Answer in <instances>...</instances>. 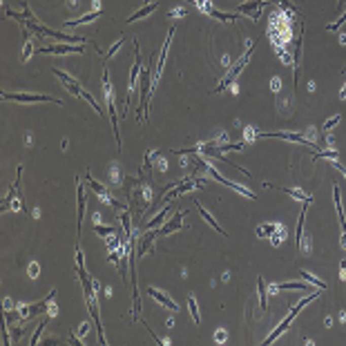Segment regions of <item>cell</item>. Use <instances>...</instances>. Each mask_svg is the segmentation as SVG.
Returning a JSON list of instances; mask_svg holds the SVG:
<instances>
[{
    "mask_svg": "<svg viewBox=\"0 0 346 346\" xmlns=\"http://www.w3.org/2000/svg\"><path fill=\"white\" fill-rule=\"evenodd\" d=\"M253 49H255V41H250L248 43V49H246V54L241 56V58L237 60V63H234L230 70H228V74L221 78V83L219 85H217L215 89H212V94H219V92H223V89H226L228 85H234V81H237V76L241 74V70L246 65H248V60H250V56H253Z\"/></svg>",
    "mask_w": 346,
    "mask_h": 346,
    "instance_id": "6da1fadb",
    "label": "cell"
},
{
    "mask_svg": "<svg viewBox=\"0 0 346 346\" xmlns=\"http://www.w3.org/2000/svg\"><path fill=\"white\" fill-rule=\"evenodd\" d=\"M317 295H320V293H317V290H315V293L306 295L304 299H299V301H297V306H295V308L288 313V317H286V320H284V322H282V324H279V326L275 328V331H272V333H270V335H268V337L264 339V344H272V342H275V339H279V337H282V335H284V333H286L288 328H290V324H293V320H295V317H297V313H299L301 308H304L306 304H310L313 299H317Z\"/></svg>",
    "mask_w": 346,
    "mask_h": 346,
    "instance_id": "7a4b0ae2",
    "label": "cell"
},
{
    "mask_svg": "<svg viewBox=\"0 0 346 346\" xmlns=\"http://www.w3.org/2000/svg\"><path fill=\"white\" fill-rule=\"evenodd\" d=\"M76 272H78V279H81V284H83V290H85L87 306L94 304V301H96V297H94V286H96V282H92V277L87 275L85 259H83V253H81V248H78V246H76Z\"/></svg>",
    "mask_w": 346,
    "mask_h": 346,
    "instance_id": "3957f363",
    "label": "cell"
},
{
    "mask_svg": "<svg viewBox=\"0 0 346 346\" xmlns=\"http://www.w3.org/2000/svg\"><path fill=\"white\" fill-rule=\"evenodd\" d=\"M152 78H154V72L150 67L141 70V105H139V121H143V116H148V98L152 96Z\"/></svg>",
    "mask_w": 346,
    "mask_h": 346,
    "instance_id": "277c9868",
    "label": "cell"
},
{
    "mask_svg": "<svg viewBox=\"0 0 346 346\" xmlns=\"http://www.w3.org/2000/svg\"><path fill=\"white\" fill-rule=\"evenodd\" d=\"M103 94H105V103H108V110H110V121H112V127H114V136H116V143L121 148V134H119V121H116V110H114V96H112V83H110V74L108 70L103 72Z\"/></svg>",
    "mask_w": 346,
    "mask_h": 346,
    "instance_id": "5b68a950",
    "label": "cell"
},
{
    "mask_svg": "<svg viewBox=\"0 0 346 346\" xmlns=\"http://www.w3.org/2000/svg\"><path fill=\"white\" fill-rule=\"evenodd\" d=\"M54 297H56V290H49V295L45 297L43 301H36V304H22V306H18V313H20V317L22 320H31V317H36V315H41V313H45L49 308V301H54Z\"/></svg>",
    "mask_w": 346,
    "mask_h": 346,
    "instance_id": "8992f818",
    "label": "cell"
},
{
    "mask_svg": "<svg viewBox=\"0 0 346 346\" xmlns=\"http://www.w3.org/2000/svg\"><path fill=\"white\" fill-rule=\"evenodd\" d=\"M134 67H132V74H130V85H127V96H125V108H123V114H127V108L132 103V92L136 89V76L141 74L143 70V60H141V52H139V43L134 41Z\"/></svg>",
    "mask_w": 346,
    "mask_h": 346,
    "instance_id": "52a82bcc",
    "label": "cell"
},
{
    "mask_svg": "<svg viewBox=\"0 0 346 346\" xmlns=\"http://www.w3.org/2000/svg\"><path fill=\"white\" fill-rule=\"evenodd\" d=\"M5 100H16V103H56V105H63L60 98L47 96V94H11V92H3Z\"/></svg>",
    "mask_w": 346,
    "mask_h": 346,
    "instance_id": "ba28073f",
    "label": "cell"
},
{
    "mask_svg": "<svg viewBox=\"0 0 346 346\" xmlns=\"http://www.w3.org/2000/svg\"><path fill=\"white\" fill-rule=\"evenodd\" d=\"M150 197H152V192H150V186L143 181V179H136V188H134V192H132V197H130V203H127V205L139 203L136 205V212H143L150 205Z\"/></svg>",
    "mask_w": 346,
    "mask_h": 346,
    "instance_id": "9c48e42d",
    "label": "cell"
},
{
    "mask_svg": "<svg viewBox=\"0 0 346 346\" xmlns=\"http://www.w3.org/2000/svg\"><path fill=\"white\" fill-rule=\"evenodd\" d=\"M257 136H261V139H284V141H293V143H301V145L317 148V143H313L306 134H295V132H257Z\"/></svg>",
    "mask_w": 346,
    "mask_h": 346,
    "instance_id": "30bf717a",
    "label": "cell"
},
{
    "mask_svg": "<svg viewBox=\"0 0 346 346\" xmlns=\"http://www.w3.org/2000/svg\"><path fill=\"white\" fill-rule=\"evenodd\" d=\"M20 172H22V167L18 165V170H16V181H14V186H11V188H9L7 197H5L3 210H5V208H9V210L18 212V210L22 208V203H20V199H18V188H20Z\"/></svg>",
    "mask_w": 346,
    "mask_h": 346,
    "instance_id": "8fae6325",
    "label": "cell"
},
{
    "mask_svg": "<svg viewBox=\"0 0 346 346\" xmlns=\"http://www.w3.org/2000/svg\"><path fill=\"white\" fill-rule=\"evenodd\" d=\"M205 172H208V175H210L212 179H215V181H219V183H223V186L232 188V190H234V192L244 194V197H248V199H257V197H255V194H253V192H250V190H248V188H244V186H241V183H232V181H230V179L221 177V175H219V172H217V170H215V167H212L210 163H208V165H205Z\"/></svg>",
    "mask_w": 346,
    "mask_h": 346,
    "instance_id": "7c38bea8",
    "label": "cell"
},
{
    "mask_svg": "<svg viewBox=\"0 0 346 346\" xmlns=\"http://www.w3.org/2000/svg\"><path fill=\"white\" fill-rule=\"evenodd\" d=\"M203 186V181H199V179H186V181H177V186L170 190V192H165V203H170L175 197H181L183 192H188V190H192V188H201Z\"/></svg>",
    "mask_w": 346,
    "mask_h": 346,
    "instance_id": "4fadbf2b",
    "label": "cell"
},
{
    "mask_svg": "<svg viewBox=\"0 0 346 346\" xmlns=\"http://www.w3.org/2000/svg\"><path fill=\"white\" fill-rule=\"evenodd\" d=\"M52 72H54V76L58 78V81L65 85V89H67V92H70V94H74V96H83V92H85V89H83L81 85H78V81H76V78H72L70 74H65L63 70H56V67H52Z\"/></svg>",
    "mask_w": 346,
    "mask_h": 346,
    "instance_id": "5bb4252c",
    "label": "cell"
},
{
    "mask_svg": "<svg viewBox=\"0 0 346 346\" xmlns=\"http://www.w3.org/2000/svg\"><path fill=\"white\" fill-rule=\"evenodd\" d=\"M85 179H87L89 188H92V190H94V192H96V194H98V199H100V201H105V203L114 205V208H123V210H125V205H121V203H119V201H114V199H112V197H110V192H108V188H105V186H100V183L96 181V179H92V175H89V172H87V175H85Z\"/></svg>",
    "mask_w": 346,
    "mask_h": 346,
    "instance_id": "9a60e30c",
    "label": "cell"
},
{
    "mask_svg": "<svg viewBox=\"0 0 346 346\" xmlns=\"http://www.w3.org/2000/svg\"><path fill=\"white\" fill-rule=\"evenodd\" d=\"M199 9L203 11V14H208L210 18L221 20V22H234V20L239 18V14H226V11L215 9V7H212V3H203V5H199Z\"/></svg>",
    "mask_w": 346,
    "mask_h": 346,
    "instance_id": "2e32d148",
    "label": "cell"
},
{
    "mask_svg": "<svg viewBox=\"0 0 346 346\" xmlns=\"http://www.w3.org/2000/svg\"><path fill=\"white\" fill-rule=\"evenodd\" d=\"M148 295L150 297H152L154 301H159L161 306H165V308H170V310H179V306L175 304V301H172V297L170 295H165L163 290H159V288H154V286H148Z\"/></svg>",
    "mask_w": 346,
    "mask_h": 346,
    "instance_id": "e0dca14e",
    "label": "cell"
},
{
    "mask_svg": "<svg viewBox=\"0 0 346 346\" xmlns=\"http://www.w3.org/2000/svg\"><path fill=\"white\" fill-rule=\"evenodd\" d=\"M266 3H268V0H248V3L239 5L237 14H246V16H250L253 20H257V18H259V9L264 7Z\"/></svg>",
    "mask_w": 346,
    "mask_h": 346,
    "instance_id": "ac0fdd59",
    "label": "cell"
},
{
    "mask_svg": "<svg viewBox=\"0 0 346 346\" xmlns=\"http://www.w3.org/2000/svg\"><path fill=\"white\" fill-rule=\"evenodd\" d=\"M81 45H49V47H41V54H81Z\"/></svg>",
    "mask_w": 346,
    "mask_h": 346,
    "instance_id": "d6986e66",
    "label": "cell"
},
{
    "mask_svg": "<svg viewBox=\"0 0 346 346\" xmlns=\"http://www.w3.org/2000/svg\"><path fill=\"white\" fill-rule=\"evenodd\" d=\"M181 226H183V212H175L170 221H165L163 226H159V234H172V232L181 230Z\"/></svg>",
    "mask_w": 346,
    "mask_h": 346,
    "instance_id": "ffe728a7",
    "label": "cell"
},
{
    "mask_svg": "<svg viewBox=\"0 0 346 346\" xmlns=\"http://www.w3.org/2000/svg\"><path fill=\"white\" fill-rule=\"evenodd\" d=\"M76 194H78V232L83 226V212H85V188H83L81 179L76 177Z\"/></svg>",
    "mask_w": 346,
    "mask_h": 346,
    "instance_id": "44dd1931",
    "label": "cell"
},
{
    "mask_svg": "<svg viewBox=\"0 0 346 346\" xmlns=\"http://www.w3.org/2000/svg\"><path fill=\"white\" fill-rule=\"evenodd\" d=\"M333 197H335V210H337L339 226H342V232H346V217H344V210H342V194H339V186H337V183L333 186Z\"/></svg>",
    "mask_w": 346,
    "mask_h": 346,
    "instance_id": "7402d4cb",
    "label": "cell"
},
{
    "mask_svg": "<svg viewBox=\"0 0 346 346\" xmlns=\"http://www.w3.org/2000/svg\"><path fill=\"white\" fill-rule=\"evenodd\" d=\"M156 234H159V230H148V232L143 234L141 244H139V248H136V257H143L150 248H152V244H154V237H156Z\"/></svg>",
    "mask_w": 346,
    "mask_h": 346,
    "instance_id": "603a6c76",
    "label": "cell"
},
{
    "mask_svg": "<svg viewBox=\"0 0 346 346\" xmlns=\"http://www.w3.org/2000/svg\"><path fill=\"white\" fill-rule=\"evenodd\" d=\"M266 188H275V190H279V192H286L293 199H299V201H310L308 194H306L304 190H299V188H282V186H272V183H266Z\"/></svg>",
    "mask_w": 346,
    "mask_h": 346,
    "instance_id": "cb8c5ba5",
    "label": "cell"
},
{
    "mask_svg": "<svg viewBox=\"0 0 346 346\" xmlns=\"http://www.w3.org/2000/svg\"><path fill=\"white\" fill-rule=\"evenodd\" d=\"M98 16H103V9H94V11H89V14H85V16H81V18H76V20H67L65 22V27H78V25H85V22H92L94 18H98Z\"/></svg>",
    "mask_w": 346,
    "mask_h": 346,
    "instance_id": "d4e9b609",
    "label": "cell"
},
{
    "mask_svg": "<svg viewBox=\"0 0 346 346\" xmlns=\"http://www.w3.org/2000/svg\"><path fill=\"white\" fill-rule=\"evenodd\" d=\"M272 293H277V290H310L308 284H301V282H286V284H275V286H270Z\"/></svg>",
    "mask_w": 346,
    "mask_h": 346,
    "instance_id": "484cf974",
    "label": "cell"
},
{
    "mask_svg": "<svg viewBox=\"0 0 346 346\" xmlns=\"http://www.w3.org/2000/svg\"><path fill=\"white\" fill-rule=\"evenodd\" d=\"M156 7H159V5H156V3H148V5H145V7H141L139 11H134V14L130 16V18H125V22H134V20H139V18H145V16H148V14H152V11H154Z\"/></svg>",
    "mask_w": 346,
    "mask_h": 346,
    "instance_id": "4316f807",
    "label": "cell"
},
{
    "mask_svg": "<svg viewBox=\"0 0 346 346\" xmlns=\"http://www.w3.org/2000/svg\"><path fill=\"white\" fill-rule=\"evenodd\" d=\"M167 210H170V205H163V208H161V212L159 215L154 217V219H150V223H148V230H154V228H159V226H163L165 223V217H167Z\"/></svg>",
    "mask_w": 346,
    "mask_h": 346,
    "instance_id": "83f0119b",
    "label": "cell"
},
{
    "mask_svg": "<svg viewBox=\"0 0 346 346\" xmlns=\"http://www.w3.org/2000/svg\"><path fill=\"white\" fill-rule=\"evenodd\" d=\"M257 290H259V306H261V310H266L268 308V290H266L264 277H257Z\"/></svg>",
    "mask_w": 346,
    "mask_h": 346,
    "instance_id": "f1b7e54d",
    "label": "cell"
},
{
    "mask_svg": "<svg viewBox=\"0 0 346 346\" xmlns=\"http://www.w3.org/2000/svg\"><path fill=\"white\" fill-rule=\"evenodd\" d=\"M194 205H197L199 215H201V217H203V219H205V221H208V223H210V226H212V228H215V230H217V232L226 234V232H223V228L219 226V223H217L215 219H212V215H210V212H208V210H203V205H201V203H197V201H194Z\"/></svg>",
    "mask_w": 346,
    "mask_h": 346,
    "instance_id": "f546056e",
    "label": "cell"
},
{
    "mask_svg": "<svg viewBox=\"0 0 346 346\" xmlns=\"http://www.w3.org/2000/svg\"><path fill=\"white\" fill-rule=\"evenodd\" d=\"M188 308H190V315H192L194 324H201V315H199V304H197V299H194V295H190V297H188Z\"/></svg>",
    "mask_w": 346,
    "mask_h": 346,
    "instance_id": "4dcf8cb0",
    "label": "cell"
},
{
    "mask_svg": "<svg viewBox=\"0 0 346 346\" xmlns=\"http://www.w3.org/2000/svg\"><path fill=\"white\" fill-rule=\"evenodd\" d=\"M299 275H301V279H304V282H308V284H313V286H317V288H320V290H326L328 286H326V284H324L322 282V279H317L315 275H310V272H304V270H301L299 272Z\"/></svg>",
    "mask_w": 346,
    "mask_h": 346,
    "instance_id": "1f68e13d",
    "label": "cell"
},
{
    "mask_svg": "<svg viewBox=\"0 0 346 346\" xmlns=\"http://www.w3.org/2000/svg\"><path fill=\"white\" fill-rule=\"evenodd\" d=\"M94 232H98L100 237L108 239V237H112V234H114L116 230H114V226H103L100 221H96V223H94Z\"/></svg>",
    "mask_w": 346,
    "mask_h": 346,
    "instance_id": "d6a6232c",
    "label": "cell"
},
{
    "mask_svg": "<svg viewBox=\"0 0 346 346\" xmlns=\"http://www.w3.org/2000/svg\"><path fill=\"white\" fill-rule=\"evenodd\" d=\"M284 237H286V228L282 226V223H277V228H275V232H272V237H270V241H272V246H279L284 241Z\"/></svg>",
    "mask_w": 346,
    "mask_h": 346,
    "instance_id": "836d02e7",
    "label": "cell"
},
{
    "mask_svg": "<svg viewBox=\"0 0 346 346\" xmlns=\"http://www.w3.org/2000/svg\"><path fill=\"white\" fill-rule=\"evenodd\" d=\"M121 223H123V230H125V237L127 239H134L132 237V226H130V208L121 215Z\"/></svg>",
    "mask_w": 346,
    "mask_h": 346,
    "instance_id": "e575fe53",
    "label": "cell"
},
{
    "mask_svg": "<svg viewBox=\"0 0 346 346\" xmlns=\"http://www.w3.org/2000/svg\"><path fill=\"white\" fill-rule=\"evenodd\" d=\"M317 159H333V161H337L339 152H337V150H322V152H317L310 161H317Z\"/></svg>",
    "mask_w": 346,
    "mask_h": 346,
    "instance_id": "d590c367",
    "label": "cell"
},
{
    "mask_svg": "<svg viewBox=\"0 0 346 346\" xmlns=\"http://www.w3.org/2000/svg\"><path fill=\"white\" fill-rule=\"evenodd\" d=\"M275 228H277V223H264V226L257 228V237H272Z\"/></svg>",
    "mask_w": 346,
    "mask_h": 346,
    "instance_id": "8d00e7d4",
    "label": "cell"
},
{
    "mask_svg": "<svg viewBox=\"0 0 346 346\" xmlns=\"http://www.w3.org/2000/svg\"><path fill=\"white\" fill-rule=\"evenodd\" d=\"M47 322H49V317H45V320H43L41 324H38V328H36V333H33V337L29 339V344H31V346H36V344H38V337H41V333H43V328H45V326H47Z\"/></svg>",
    "mask_w": 346,
    "mask_h": 346,
    "instance_id": "74e56055",
    "label": "cell"
},
{
    "mask_svg": "<svg viewBox=\"0 0 346 346\" xmlns=\"http://www.w3.org/2000/svg\"><path fill=\"white\" fill-rule=\"evenodd\" d=\"M339 121H342V116H339V114H335V116H331V119H328L326 123H324V132H326L328 134V130H333V127L335 125H337V123Z\"/></svg>",
    "mask_w": 346,
    "mask_h": 346,
    "instance_id": "f35d334b",
    "label": "cell"
},
{
    "mask_svg": "<svg viewBox=\"0 0 346 346\" xmlns=\"http://www.w3.org/2000/svg\"><path fill=\"white\" fill-rule=\"evenodd\" d=\"M110 181L112 183H121V167L119 165L110 167Z\"/></svg>",
    "mask_w": 346,
    "mask_h": 346,
    "instance_id": "ab89813d",
    "label": "cell"
},
{
    "mask_svg": "<svg viewBox=\"0 0 346 346\" xmlns=\"http://www.w3.org/2000/svg\"><path fill=\"white\" fill-rule=\"evenodd\" d=\"M344 22H346V11H344V14L339 16V18L335 20V22H331V25H328L326 29H328V31H337V29H339V25H344Z\"/></svg>",
    "mask_w": 346,
    "mask_h": 346,
    "instance_id": "60d3db41",
    "label": "cell"
},
{
    "mask_svg": "<svg viewBox=\"0 0 346 346\" xmlns=\"http://www.w3.org/2000/svg\"><path fill=\"white\" fill-rule=\"evenodd\" d=\"M31 52H33V47H31V41H29V38H27V41H25V47H22V60H29Z\"/></svg>",
    "mask_w": 346,
    "mask_h": 346,
    "instance_id": "b9f144b4",
    "label": "cell"
},
{
    "mask_svg": "<svg viewBox=\"0 0 346 346\" xmlns=\"http://www.w3.org/2000/svg\"><path fill=\"white\" fill-rule=\"evenodd\" d=\"M123 43H125V41H123V38H119V43H114V45H112V47H110V52L105 54V58H112V56H114V54H116V52H119V49L123 47Z\"/></svg>",
    "mask_w": 346,
    "mask_h": 346,
    "instance_id": "7bdbcfd3",
    "label": "cell"
},
{
    "mask_svg": "<svg viewBox=\"0 0 346 346\" xmlns=\"http://www.w3.org/2000/svg\"><path fill=\"white\" fill-rule=\"evenodd\" d=\"M244 139H246V143H253L257 139V132L253 130V127H246V130H244Z\"/></svg>",
    "mask_w": 346,
    "mask_h": 346,
    "instance_id": "ee69618b",
    "label": "cell"
},
{
    "mask_svg": "<svg viewBox=\"0 0 346 346\" xmlns=\"http://www.w3.org/2000/svg\"><path fill=\"white\" fill-rule=\"evenodd\" d=\"M275 3H277V5H282V7L286 9L288 14H295V11H297V9H295V5H293V3H288V0H275Z\"/></svg>",
    "mask_w": 346,
    "mask_h": 346,
    "instance_id": "f6af8a7d",
    "label": "cell"
},
{
    "mask_svg": "<svg viewBox=\"0 0 346 346\" xmlns=\"http://www.w3.org/2000/svg\"><path fill=\"white\" fill-rule=\"evenodd\" d=\"M121 255H123V246H121V248H119V250H114V253H110V255H108V259L112 261V264H119Z\"/></svg>",
    "mask_w": 346,
    "mask_h": 346,
    "instance_id": "bcb514c9",
    "label": "cell"
},
{
    "mask_svg": "<svg viewBox=\"0 0 346 346\" xmlns=\"http://www.w3.org/2000/svg\"><path fill=\"white\" fill-rule=\"evenodd\" d=\"M179 16H186V7H177L167 14V18H179Z\"/></svg>",
    "mask_w": 346,
    "mask_h": 346,
    "instance_id": "7dc6e473",
    "label": "cell"
},
{
    "mask_svg": "<svg viewBox=\"0 0 346 346\" xmlns=\"http://www.w3.org/2000/svg\"><path fill=\"white\" fill-rule=\"evenodd\" d=\"M38 272H41V266H38L36 261H31V264H29V277H31V279H36V277H38Z\"/></svg>",
    "mask_w": 346,
    "mask_h": 346,
    "instance_id": "c3c4849f",
    "label": "cell"
},
{
    "mask_svg": "<svg viewBox=\"0 0 346 346\" xmlns=\"http://www.w3.org/2000/svg\"><path fill=\"white\" fill-rule=\"evenodd\" d=\"M226 337H228L226 331H217V333H215V342H217V344H223V342H226Z\"/></svg>",
    "mask_w": 346,
    "mask_h": 346,
    "instance_id": "681fc988",
    "label": "cell"
},
{
    "mask_svg": "<svg viewBox=\"0 0 346 346\" xmlns=\"http://www.w3.org/2000/svg\"><path fill=\"white\" fill-rule=\"evenodd\" d=\"M108 248H110V250L119 248V239H116V237H114V234H112V237H108Z\"/></svg>",
    "mask_w": 346,
    "mask_h": 346,
    "instance_id": "f907efd6",
    "label": "cell"
},
{
    "mask_svg": "<svg viewBox=\"0 0 346 346\" xmlns=\"http://www.w3.org/2000/svg\"><path fill=\"white\" fill-rule=\"evenodd\" d=\"M87 331H89V322H85V324H83V326H81V331H78V339H83V337H85V335H87Z\"/></svg>",
    "mask_w": 346,
    "mask_h": 346,
    "instance_id": "816d5d0a",
    "label": "cell"
},
{
    "mask_svg": "<svg viewBox=\"0 0 346 346\" xmlns=\"http://www.w3.org/2000/svg\"><path fill=\"white\" fill-rule=\"evenodd\" d=\"M279 85H282V81H279V78H272V81H270L272 92H279Z\"/></svg>",
    "mask_w": 346,
    "mask_h": 346,
    "instance_id": "f5cc1de1",
    "label": "cell"
},
{
    "mask_svg": "<svg viewBox=\"0 0 346 346\" xmlns=\"http://www.w3.org/2000/svg\"><path fill=\"white\" fill-rule=\"evenodd\" d=\"M339 279H346V259L339 264Z\"/></svg>",
    "mask_w": 346,
    "mask_h": 346,
    "instance_id": "db71d44e",
    "label": "cell"
},
{
    "mask_svg": "<svg viewBox=\"0 0 346 346\" xmlns=\"http://www.w3.org/2000/svg\"><path fill=\"white\" fill-rule=\"evenodd\" d=\"M333 165H335V167H337V170H339V172H342V175L346 177V167H344L342 163H339V161H333Z\"/></svg>",
    "mask_w": 346,
    "mask_h": 346,
    "instance_id": "11a10c76",
    "label": "cell"
},
{
    "mask_svg": "<svg viewBox=\"0 0 346 346\" xmlns=\"http://www.w3.org/2000/svg\"><path fill=\"white\" fill-rule=\"evenodd\" d=\"M159 170H161V172H167V163H165L163 159H159Z\"/></svg>",
    "mask_w": 346,
    "mask_h": 346,
    "instance_id": "9f6ffc18",
    "label": "cell"
},
{
    "mask_svg": "<svg viewBox=\"0 0 346 346\" xmlns=\"http://www.w3.org/2000/svg\"><path fill=\"white\" fill-rule=\"evenodd\" d=\"M11 306H14L11 304V299H5V310H11Z\"/></svg>",
    "mask_w": 346,
    "mask_h": 346,
    "instance_id": "6f0895ef",
    "label": "cell"
},
{
    "mask_svg": "<svg viewBox=\"0 0 346 346\" xmlns=\"http://www.w3.org/2000/svg\"><path fill=\"white\" fill-rule=\"evenodd\" d=\"M339 98H342V100H344V98H346V85H344V87H342V89H339Z\"/></svg>",
    "mask_w": 346,
    "mask_h": 346,
    "instance_id": "680465c9",
    "label": "cell"
},
{
    "mask_svg": "<svg viewBox=\"0 0 346 346\" xmlns=\"http://www.w3.org/2000/svg\"><path fill=\"white\" fill-rule=\"evenodd\" d=\"M192 3H194V5H197V7H199V5H203V3H210V0H192Z\"/></svg>",
    "mask_w": 346,
    "mask_h": 346,
    "instance_id": "91938a15",
    "label": "cell"
},
{
    "mask_svg": "<svg viewBox=\"0 0 346 346\" xmlns=\"http://www.w3.org/2000/svg\"><path fill=\"white\" fill-rule=\"evenodd\" d=\"M339 43L346 45V33H339Z\"/></svg>",
    "mask_w": 346,
    "mask_h": 346,
    "instance_id": "94428289",
    "label": "cell"
},
{
    "mask_svg": "<svg viewBox=\"0 0 346 346\" xmlns=\"http://www.w3.org/2000/svg\"><path fill=\"white\" fill-rule=\"evenodd\" d=\"M78 5V0H70V7H76Z\"/></svg>",
    "mask_w": 346,
    "mask_h": 346,
    "instance_id": "6125c7cd",
    "label": "cell"
},
{
    "mask_svg": "<svg viewBox=\"0 0 346 346\" xmlns=\"http://www.w3.org/2000/svg\"><path fill=\"white\" fill-rule=\"evenodd\" d=\"M148 3H150V0H148Z\"/></svg>",
    "mask_w": 346,
    "mask_h": 346,
    "instance_id": "be15d7a7",
    "label": "cell"
},
{
    "mask_svg": "<svg viewBox=\"0 0 346 346\" xmlns=\"http://www.w3.org/2000/svg\"><path fill=\"white\" fill-rule=\"evenodd\" d=\"M344 67H346V65H344Z\"/></svg>",
    "mask_w": 346,
    "mask_h": 346,
    "instance_id": "e7e4bbea",
    "label": "cell"
}]
</instances>
